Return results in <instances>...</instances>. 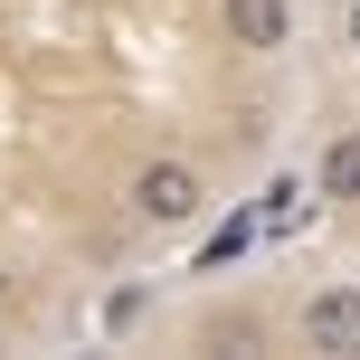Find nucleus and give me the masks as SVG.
<instances>
[{"label":"nucleus","mask_w":360,"mask_h":360,"mask_svg":"<svg viewBox=\"0 0 360 360\" xmlns=\"http://www.w3.org/2000/svg\"><path fill=\"white\" fill-rule=\"evenodd\" d=\"M247 237H256V218H247V209H237V218H228V228H218V237H209V247H199V275H218V266H237V256H247Z\"/></svg>","instance_id":"nucleus-5"},{"label":"nucleus","mask_w":360,"mask_h":360,"mask_svg":"<svg viewBox=\"0 0 360 360\" xmlns=\"http://www.w3.org/2000/svg\"><path fill=\"white\" fill-rule=\"evenodd\" d=\"M124 209H133V228H190L209 209V180H199V162H180V152H152L124 180Z\"/></svg>","instance_id":"nucleus-1"},{"label":"nucleus","mask_w":360,"mask_h":360,"mask_svg":"<svg viewBox=\"0 0 360 360\" xmlns=\"http://www.w3.org/2000/svg\"><path fill=\"white\" fill-rule=\"evenodd\" d=\"M313 199L360 209V133H332V143H323V162H313Z\"/></svg>","instance_id":"nucleus-4"},{"label":"nucleus","mask_w":360,"mask_h":360,"mask_svg":"<svg viewBox=\"0 0 360 360\" xmlns=\"http://www.w3.org/2000/svg\"><path fill=\"white\" fill-rule=\"evenodd\" d=\"M10 304H19V275H10V266H0V313H10Z\"/></svg>","instance_id":"nucleus-7"},{"label":"nucleus","mask_w":360,"mask_h":360,"mask_svg":"<svg viewBox=\"0 0 360 360\" xmlns=\"http://www.w3.org/2000/svg\"><path fill=\"white\" fill-rule=\"evenodd\" d=\"M342 48L360 57V0H351V10H342Z\"/></svg>","instance_id":"nucleus-6"},{"label":"nucleus","mask_w":360,"mask_h":360,"mask_svg":"<svg viewBox=\"0 0 360 360\" xmlns=\"http://www.w3.org/2000/svg\"><path fill=\"white\" fill-rule=\"evenodd\" d=\"M304 351H323V360H360V285H323V294H304Z\"/></svg>","instance_id":"nucleus-3"},{"label":"nucleus","mask_w":360,"mask_h":360,"mask_svg":"<svg viewBox=\"0 0 360 360\" xmlns=\"http://www.w3.org/2000/svg\"><path fill=\"white\" fill-rule=\"evenodd\" d=\"M218 38L237 57H285L294 48V0H218Z\"/></svg>","instance_id":"nucleus-2"}]
</instances>
